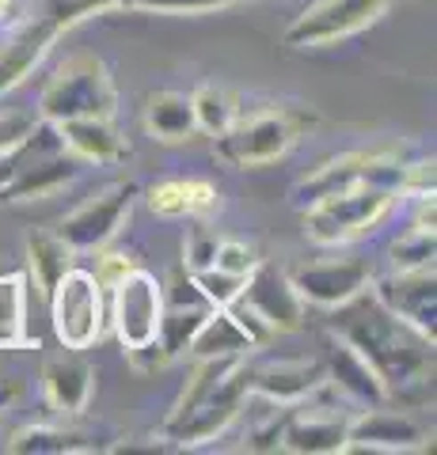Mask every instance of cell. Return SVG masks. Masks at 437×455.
<instances>
[{"mask_svg": "<svg viewBox=\"0 0 437 455\" xmlns=\"http://www.w3.org/2000/svg\"><path fill=\"white\" fill-rule=\"evenodd\" d=\"M338 341H346L358 357L373 368V376L384 383V391H403L415 383H426L433 372V341L418 334L415 326L396 319L376 296L365 289L354 300L335 307V331Z\"/></svg>", "mask_w": 437, "mask_h": 455, "instance_id": "1", "label": "cell"}, {"mask_svg": "<svg viewBox=\"0 0 437 455\" xmlns=\"http://www.w3.org/2000/svg\"><path fill=\"white\" fill-rule=\"evenodd\" d=\"M251 398V364L244 357H198L190 379L182 383L175 410L167 414L160 440L172 448H206L229 433Z\"/></svg>", "mask_w": 437, "mask_h": 455, "instance_id": "2", "label": "cell"}, {"mask_svg": "<svg viewBox=\"0 0 437 455\" xmlns=\"http://www.w3.org/2000/svg\"><path fill=\"white\" fill-rule=\"evenodd\" d=\"M403 156L400 148H361V152H343L323 160L312 175H304L293 187V205L308 209L331 194L354 190V187H384L396 197H403Z\"/></svg>", "mask_w": 437, "mask_h": 455, "instance_id": "3", "label": "cell"}, {"mask_svg": "<svg viewBox=\"0 0 437 455\" xmlns=\"http://www.w3.org/2000/svg\"><path fill=\"white\" fill-rule=\"evenodd\" d=\"M115 110H118V92L115 80H110V68L100 57L65 61L38 99V118L50 125L73 118H115Z\"/></svg>", "mask_w": 437, "mask_h": 455, "instance_id": "4", "label": "cell"}, {"mask_svg": "<svg viewBox=\"0 0 437 455\" xmlns=\"http://www.w3.org/2000/svg\"><path fill=\"white\" fill-rule=\"evenodd\" d=\"M400 197L384 187H354L343 194H331L323 202L301 209L304 212V235L316 247H338L358 235H369L373 228L392 212Z\"/></svg>", "mask_w": 437, "mask_h": 455, "instance_id": "5", "label": "cell"}, {"mask_svg": "<svg viewBox=\"0 0 437 455\" xmlns=\"http://www.w3.org/2000/svg\"><path fill=\"white\" fill-rule=\"evenodd\" d=\"M312 114H293V110H259L251 118H236L232 130H224L217 140V156L224 164H232L239 171L278 164L297 137L304 133V125H312Z\"/></svg>", "mask_w": 437, "mask_h": 455, "instance_id": "6", "label": "cell"}, {"mask_svg": "<svg viewBox=\"0 0 437 455\" xmlns=\"http://www.w3.org/2000/svg\"><path fill=\"white\" fill-rule=\"evenodd\" d=\"M107 289L100 277L88 269H69V274L50 289V323H53V338L65 349H92L103 338V323H107Z\"/></svg>", "mask_w": 437, "mask_h": 455, "instance_id": "7", "label": "cell"}, {"mask_svg": "<svg viewBox=\"0 0 437 455\" xmlns=\"http://www.w3.org/2000/svg\"><path fill=\"white\" fill-rule=\"evenodd\" d=\"M384 12L388 0H316L286 27L281 42L289 50H323L358 31H369L373 23L384 20Z\"/></svg>", "mask_w": 437, "mask_h": 455, "instance_id": "8", "label": "cell"}, {"mask_svg": "<svg viewBox=\"0 0 437 455\" xmlns=\"http://www.w3.org/2000/svg\"><path fill=\"white\" fill-rule=\"evenodd\" d=\"M110 326L125 349L149 346L160 334V319H164V289L149 269H130L115 289H110Z\"/></svg>", "mask_w": 437, "mask_h": 455, "instance_id": "9", "label": "cell"}, {"mask_svg": "<svg viewBox=\"0 0 437 455\" xmlns=\"http://www.w3.org/2000/svg\"><path fill=\"white\" fill-rule=\"evenodd\" d=\"M134 197H137L134 182H115V187L100 190L80 209L69 212V217L61 220V228H58V235L73 251H103L110 239L122 232V224L130 220Z\"/></svg>", "mask_w": 437, "mask_h": 455, "instance_id": "10", "label": "cell"}, {"mask_svg": "<svg viewBox=\"0 0 437 455\" xmlns=\"http://www.w3.org/2000/svg\"><path fill=\"white\" fill-rule=\"evenodd\" d=\"M433 433L426 421H418L407 410L365 406L361 414L346 421V451H426Z\"/></svg>", "mask_w": 437, "mask_h": 455, "instance_id": "11", "label": "cell"}, {"mask_svg": "<svg viewBox=\"0 0 437 455\" xmlns=\"http://www.w3.org/2000/svg\"><path fill=\"white\" fill-rule=\"evenodd\" d=\"M373 266L365 259H323V262H304L289 274L293 289L304 304L316 307H343L346 300H354L373 284Z\"/></svg>", "mask_w": 437, "mask_h": 455, "instance_id": "12", "label": "cell"}, {"mask_svg": "<svg viewBox=\"0 0 437 455\" xmlns=\"http://www.w3.org/2000/svg\"><path fill=\"white\" fill-rule=\"evenodd\" d=\"M369 292L376 296V304H384L396 319H403L407 326H415L418 334H426L433 341V331H437V277H433V266H426V269H392L388 277H373Z\"/></svg>", "mask_w": 437, "mask_h": 455, "instance_id": "13", "label": "cell"}, {"mask_svg": "<svg viewBox=\"0 0 437 455\" xmlns=\"http://www.w3.org/2000/svg\"><path fill=\"white\" fill-rule=\"evenodd\" d=\"M239 300H247L259 315L274 326V334H293L304 326V300L293 289V281L286 269H274L259 262L244 281V292Z\"/></svg>", "mask_w": 437, "mask_h": 455, "instance_id": "14", "label": "cell"}, {"mask_svg": "<svg viewBox=\"0 0 437 455\" xmlns=\"http://www.w3.org/2000/svg\"><path fill=\"white\" fill-rule=\"evenodd\" d=\"M346 414L338 410H320L312 406V398H304L301 406L289 410V421L281 429L278 448L293 455H335L346 451Z\"/></svg>", "mask_w": 437, "mask_h": 455, "instance_id": "15", "label": "cell"}, {"mask_svg": "<svg viewBox=\"0 0 437 455\" xmlns=\"http://www.w3.org/2000/svg\"><path fill=\"white\" fill-rule=\"evenodd\" d=\"M42 398L58 418H80L92 403L95 387V368L80 357L77 349L53 353L42 361Z\"/></svg>", "mask_w": 437, "mask_h": 455, "instance_id": "16", "label": "cell"}, {"mask_svg": "<svg viewBox=\"0 0 437 455\" xmlns=\"http://www.w3.org/2000/svg\"><path fill=\"white\" fill-rule=\"evenodd\" d=\"M58 27L46 16H35L20 23L4 42H0V99L12 95L16 88H23L27 76L42 65V57L50 53V46L58 42Z\"/></svg>", "mask_w": 437, "mask_h": 455, "instance_id": "17", "label": "cell"}, {"mask_svg": "<svg viewBox=\"0 0 437 455\" xmlns=\"http://www.w3.org/2000/svg\"><path fill=\"white\" fill-rule=\"evenodd\" d=\"M328 383L323 361H274L251 368V395H263L274 406H301Z\"/></svg>", "mask_w": 437, "mask_h": 455, "instance_id": "18", "label": "cell"}, {"mask_svg": "<svg viewBox=\"0 0 437 455\" xmlns=\"http://www.w3.org/2000/svg\"><path fill=\"white\" fill-rule=\"evenodd\" d=\"M145 202L164 220H206L221 209V190L209 179H164L145 190Z\"/></svg>", "mask_w": 437, "mask_h": 455, "instance_id": "19", "label": "cell"}, {"mask_svg": "<svg viewBox=\"0 0 437 455\" xmlns=\"http://www.w3.org/2000/svg\"><path fill=\"white\" fill-rule=\"evenodd\" d=\"M328 383L346 398V403H358V406H380L388 398L384 383L373 376V368L365 364L346 341H338L331 334V353H328Z\"/></svg>", "mask_w": 437, "mask_h": 455, "instance_id": "20", "label": "cell"}, {"mask_svg": "<svg viewBox=\"0 0 437 455\" xmlns=\"http://www.w3.org/2000/svg\"><path fill=\"white\" fill-rule=\"evenodd\" d=\"M53 130L80 164H118L125 156V140L110 118H73L53 125Z\"/></svg>", "mask_w": 437, "mask_h": 455, "instance_id": "21", "label": "cell"}, {"mask_svg": "<svg viewBox=\"0 0 437 455\" xmlns=\"http://www.w3.org/2000/svg\"><path fill=\"white\" fill-rule=\"evenodd\" d=\"M73 254L77 251L69 247L58 232H31L27 235V281H31V292L50 296L53 284L73 269Z\"/></svg>", "mask_w": 437, "mask_h": 455, "instance_id": "22", "label": "cell"}, {"mask_svg": "<svg viewBox=\"0 0 437 455\" xmlns=\"http://www.w3.org/2000/svg\"><path fill=\"white\" fill-rule=\"evenodd\" d=\"M255 346H251V338L239 331V323L232 319L229 307H209L198 331H194L187 353L194 361L198 357H244V353H251Z\"/></svg>", "mask_w": 437, "mask_h": 455, "instance_id": "23", "label": "cell"}, {"mask_svg": "<svg viewBox=\"0 0 437 455\" xmlns=\"http://www.w3.org/2000/svg\"><path fill=\"white\" fill-rule=\"evenodd\" d=\"M145 130H149V137L164 140V145H182V140H190L194 133H198L190 95H182V92H157V95H149V103H145Z\"/></svg>", "mask_w": 437, "mask_h": 455, "instance_id": "24", "label": "cell"}, {"mask_svg": "<svg viewBox=\"0 0 437 455\" xmlns=\"http://www.w3.org/2000/svg\"><path fill=\"white\" fill-rule=\"evenodd\" d=\"M92 436L73 425H27V429L12 433L8 451L16 455H77V451H95Z\"/></svg>", "mask_w": 437, "mask_h": 455, "instance_id": "25", "label": "cell"}, {"mask_svg": "<svg viewBox=\"0 0 437 455\" xmlns=\"http://www.w3.org/2000/svg\"><path fill=\"white\" fill-rule=\"evenodd\" d=\"M190 107H194L198 133H206V137H221L224 130H232V122L239 118L236 95L229 88H221V84H202V88L190 95Z\"/></svg>", "mask_w": 437, "mask_h": 455, "instance_id": "26", "label": "cell"}, {"mask_svg": "<svg viewBox=\"0 0 437 455\" xmlns=\"http://www.w3.org/2000/svg\"><path fill=\"white\" fill-rule=\"evenodd\" d=\"M244 281L247 277L229 274V269L206 266V269H194V274H190V289L202 296L206 307H229L232 300H239V292H244Z\"/></svg>", "mask_w": 437, "mask_h": 455, "instance_id": "27", "label": "cell"}, {"mask_svg": "<svg viewBox=\"0 0 437 455\" xmlns=\"http://www.w3.org/2000/svg\"><path fill=\"white\" fill-rule=\"evenodd\" d=\"M433 228H418L411 224L407 232L388 247V259H392V269H426L433 266Z\"/></svg>", "mask_w": 437, "mask_h": 455, "instance_id": "28", "label": "cell"}, {"mask_svg": "<svg viewBox=\"0 0 437 455\" xmlns=\"http://www.w3.org/2000/svg\"><path fill=\"white\" fill-rule=\"evenodd\" d=\"M115 8H130V0H46L42 16L65 35L69 27H77L92 16H103V12H115Z\"/></svg>", "mask_w": 437, "mask_h": 455, "instance_id": "29", "label": "cell"}, {"mask_svg": "<svg viewBox=\"0 0 437 455\" xmlns=\"http://www.w3.org/2000/svg\"><path fill=\"white\" fill-rule=\"evenodd\" d=\"M206 311H209V307H194V311H182V307L167 311V307H164V319H160V334H157V338H160V346L172 353V361L187 353L190 338H194V331H198V323H202Z\"/></svg>", "mask_w": 437, "mask_h": 455, "instance_id": "30", "label": "cell"}, {"mask_svg": "<svg viewBox=\"0 0 437 455\" xmlns=\"http://www.w3.org/2000/svg\"><path fill=\"white\" fill-rule=\"evenodd\" d=\"M239 4H259V0H130V8L152 12V16H206Z\"/></svg>", "mask_w": 437, "mask_h": 455, "instance_id": "31", "label": "cell"}, {"mask_svg": "<svg viewBox=\"0 0 437 455\" xmlns=\"http://www.w3.org/2000/svg\"><path fill=\"white\" fill-rule=\"evenodd\" d=\"M217 243L221 239L209 232L206 224H194L187 239H182V262H187V274H194V269H206L214 266V254H217Z\"/></svg>", "mask_w": 437, "mask_h": 455, "instance_id": "32", "label": "cell"}, {"mask_svg": "<svg viewBox=\"0 0 437 455\" xmlns=\"http://www.w3.org/2000/svg\"><path fill=\"white\" fill-rule=\"evenodd\" d=\"M214 266H217V269H229V274L247 277L251 269L259 266V254H255V247L239 243V239H221L217 254H214Z\"/></svg>", "mask_w": 437, "mask_h": 455, "instance_id": "33", "label": "cell"}, {"mask_svg": "<svg viewBox=\"0 0 437 455\" xmlns=\"http://www.w3.org/2000/svg\"><path fill=\"white\" fill-rule=\"evenodd\" d=\"M229 311H232V319L239 323V331H244V334L251 338V346H255V349H263L266 341L274 338V326L266 323V319H263L259 311L251 307L247 300H232V304H229Z\"/></svg>", "mask_w": 437, "mask_h": 455, "instance_id": "34", "label": "cell"}, {"mask_svg": "<svg viewBox=\"0 0 437 455\" xmlns=\"http://www.w3.org/2000/svg\"><path fill=\"white\" fill-rule=\"evenodd\" d=\"M35 118L31 114H16V110H0V156H4L8 148H16L20 140L35 130Z\"/></svg>", "mask_w": 437, "mask_h": 455, "instance_id": "35", "label": "cell"}, {"mask_svg": "<svg viewBox=\"0 0 437 455\" xmlns=\"http://www.w3.org/2000/svg\"><path fill=\"white\" fill-rule=\"evenodd\" d=\"M137 262L130 259V254H122V251H115V254H100V269H95V277H100V284L103 289H115V284L130 274Z\"/></svg>", "mask_w": 437, "mask_h": 455, "instance_id": "36", "label": "cell"}, {"mask_svg": "<svg viewBox=\"0 0 437 455\" xmlns=\"http://www.w3.org/2000/svg\"><path fill=\"white\" fill-rule=\"evenodd\" d=\"M4 349H16V341H12V334L0 326V353H4Z\"/></svg>", "mask_w": 437, "mask_h": 455, "instance_id": "37", "label": "cell"}, {"mask_svg": "<svg viewBox=\"0 0 437 455\" xmlns=\"http://www.w3.org/2000/svg\"><path fill=\"white\" fill-rule=\"evenodd\" d=\"M8 4H12V0H0V20L8 16Z\"/></svg>", "mask_w": 437, "mask_h": 455, "instance_id": "38", "label": "cell"}]
</instances>
